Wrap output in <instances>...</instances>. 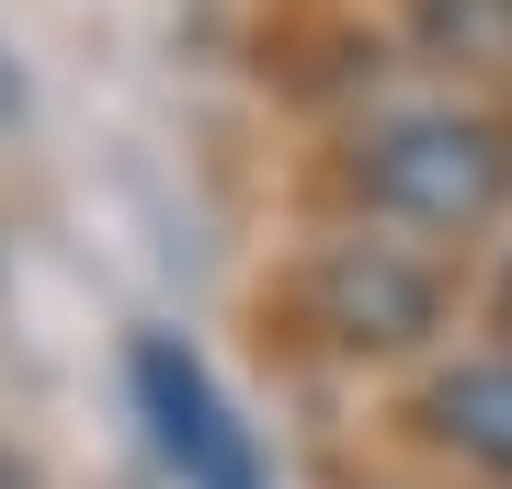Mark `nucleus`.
Wrapping results in <instances>:
<instances>
[{"label": "nucleus", "instance_id": "1", "mask_svg": "<svg viewBox=\"0 0 512 489\" xmlns=\"http://www.w3.org/2000/svg\"><path fill=\"white\" fill-rule=\"evenodd\" d=\"M353 194L387 228H478L512 194V137L478 126V114H399V126L365 137Z\"/></svg>", "mask_w": 512, "mask_h": 489}, {"label": "nucleus", "instance_id": "2", "mask_svg": "<svg viewBox=\"0 0 512 489\" xmlns=\"http://www.w3.org/2000/svg\"><path fill=\"white\" fill-rule=\"evenodd\" d=\"M126 387H137L148 444H160V467L183 478V489H262V444H251V421L217 399V376L194 364V342H171V330H137Z\"/></svg>", "mask_w": 512, "mask_h": 489}, {"label": "nucleus", "instance_id": "3", "mask_svg": "<svg viewBox=\"0 0 512 489\" xmlns=\"http://www.w3.org/2000/svg\"><path fill=\"white\" fill-rule=\"evenodd\" d=\"M308 308H319L330 342L399 353V342H421V330L444 319V285H433V262L399 251V239H342V251L308 273Z\"/></svg>", "mask_w": 512, "mask_h": 489}, {"label": "nucleus", "instance_id": "4", "mask_svg": "<svg viewBox=\"0 0 512 489\" xmlns=\"http://www.w3.org/2000/svg\"><path fill=\"white\" fill-rule=\"evenodd\" d=\"M421 421H433V433L467 455V467L512 478V353H490V364H456V376H433Z\"/></svg>", "mask_w": 512, "mask_h": 489}, {"label": "nucleus", "instance_id": "5", "mask_svg": "<svg viewBox=\"0 0 512 489\" xmlns=\"http://www.w3.org/2000/svg\"><path fill=\"white\" fill-rule=\"evenodd\" d=\"M501 319H512V273H501Z\"/></svg>", "mask_w": 512, "mask_h": 489}]
</instances>
